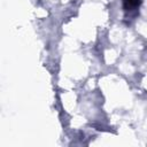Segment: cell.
Wrapping results in <instances>:
<instances>
[{
  "instance_id": "6da1fadb",
  "label": "cell",
  "mask_w": 147,
  "mask_h": 147,
  "mask_svg": "<svg viewBox=\"0 0 147 147\" xmlns=\"http://www.w3.org/2000/svg\"><path fill=\"white\" fill-rule=\"evenodd\" d=\"M142 0H123V9L126 17H134L139 11Z\"/></svg>"
}]
</instances>
